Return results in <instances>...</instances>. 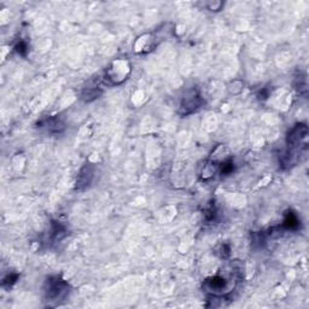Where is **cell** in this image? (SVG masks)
I'll list each match as a JSON object with an SVG mask.
<instances>
[{
	"label": "cell",
	"mask_w": 309,
	"mask_h": 309,
	"mask_svg": "<svg viewBox=\"0 0 309 309\" xmlns=\"http://www.w3.org/2000/svg\"><path fill=\"white\" fill-rule=\"evenodd\" d=\"M93 167L91 164H86L81 170H80V174L77 175V182H76V187L77 188H84L86 186L91 184L93 179Z\"/></svg>",
	"instance_id": "8"
},
{
	"label": "cell",
	"mask_w": 309,
	"mask_h": 309,
	"mask_svg": "<svg viewBox=\"0 0 309 309\" xmlns=\"http://www.w3.org/2000/svg\"><path fill=\"white\" fill-rule=\"evenodd\" d=\"M45 297L47 301H54V302H58V301L64 300L69 293V285L67 281L58 277H51L46 280L44 286Z\"/></svg>",
	"instance_id": "3"
},
{
	"label": "cell",
	"mask_w": 309,
	"mask_h": 309,
	"mask_svg": "<svg viewBox=\"0 0 309 309\" xmlns=\"http://www.w3.org/2000/svg\"><path fill=\"white\" fill-rule=\"evenodd\" d=\"M202 105V98L196 90H191L184 95L180 105V114L188 115L198 109Z\"/></svg>",
	"instance_id": "5"
},
{
	"label": "cell",
	"mask_w": 309,
	"mask_h": 309,
	"mask_svg": "<svg viewBox=\"0 0 309 309\" xmlns=\"http://www.w3.org/2000/svg\"><path fill=\"white\" fill-rule=\"evenodd\" d=\"M230 158V152H228V149L225 146V145L220 144L218 145L214 149V151L212 152V156H210L209 160H212L213 162H215L217 164L220 165L221 163L225 162Z\"/></svg>",
	"instance_id": "9"
},
{
	"label": "cell",
	"mask_w": 309,
	"mask_h": 309,
	"mask_svg": "<svg viewBox=\"0 0 309 309\" xmlns=\"http://www.w3.org/2000/svg\"><path fill=\"white\" fill-rule=\"evenodd\" d=\"M298 226H300V220H298V218L296 217L293 213L289 212L288 214H286V218H284L283 227L286 228V230L293 231V230H297Z\"/></svg>",
	"instance_id": "11"
},
{
	"label": "cell",
	"mask_w": 309,
	"mask_h": 309,
	"mask_svg": "<svg viewBox=\"0 0 309 309\" xmlns=\"http://www.w3.org/2000/svg\"><path fill=\"white\" fill-rule=\"evenodd\" d=\"M132 73V65L127 59H115L105 70V81L110 85H122Z\"/></svg>",
	"instance_id": "1"
},
{
	"label": "cell",
	"mask_w": 309,
	"mask_h": 309,
	"mask_svg": "<svg viewBox=\"0 0 309 309\" xmlns=\"http://www.w3.org/2000/svg\"><path fill=\"white\" fill-rule=\"evenodd\" d=\"M204 6L207 7V10H209V11H220L221 9L223 7V2L222 1H208L205 2Z\"/></svg>",
	"instance_id": "14"
},
{
	"label": "cell",
	"mask_w": 309,
	"mask_h": 309,
	"mask_svg": "<svg viewBox=\"0 0 309 309\" xmlns=\"http://www.w3.org/2000/svg\"><path fill=\"white\" fill-rule=\"evenodd\" d=\"M236 286V280L233 278H225L222 275H213L207 278L203 283L205 291L213 296H226L232 291Z\"/></svg>",
	"instance_id": "2"
},
{
	"label": "cell",
	"mask_w": 309,
	"mask_h": 309,
	"mask_svg": "<svg viewBox=\"0 0 309 309\" xmlns=\"http://www.w3.org/2000/svg\"><path fill=\"white\" fill-rule=\"evenodd\" d=\"M46 126H47V129H49L50 132H54V133L61 132L63 128H64V124H63L59 119H56V117L50 119Z\"/></svg>",
	"instance_id": "12"
},
{
	"label": "cell",
	"mask_w": 309,
	"mask_h": 309,
	"mask_svg": "<svg viewBox=\"0 0 309 309\" xmlns=\"http://www.w3.org/2000/svg\"><path fill=\"white\" fill-rule=\"evenodd\" d=\"M154 46H156V37L150 33H146L137 39L134 44V51L138 54H147Z\"/></svg>",
	"instance_id": "6"
},
{
	"label": "cell",
	"mask_w": 309,
	"mask_h": 309,
	"mask_svg": "<svg viewBox=\"0 0 309 309\" xmlns=\"http://www.w3.org/2000/svg\"><path fill=\"white\" fill-rule=\"evenodd\" d=\"M243 86H244V84L242 81H239V80H237V81H233L232 84H230L228 90H230V92L232 94H239L243 91Z\"/></svg>",
	"instance_id": "13"
},
{
	"label": "cell",
	"mask_w": 309,
	"mask_h": 309,
	"mask_svg": "<svg viewBox=\"0 0 309 309\" xmlns=\"http://www.w3.org/2000/svg\"><path fill=\"white\" fill-rule=\"evenodd\" d=\"M16 50L19 52V54L23 55V56H24V55H26V52H27V45H26V42H23V41L19 42V44L17 45Z\"/></svg>",
	"instance_id": "15"
},
{
	"label": "cell",
	"mask_w": 309,
	"mask_h": 309,
	"mask_svg": "<svg viewBox=\"0 0 309 309\" xmlns=\"http://www.w3.org/2000/svg\"><path fill=\"white\" fill-rule=\"evenodd\" d=\"M218 172V164L213 162L212 160H207L200 165V170H198V175H200L202 182H209L215 174Z\"/></svg>",
	"instance_id": "7"
},
{
	"label": "cell",
	"mask_w": 309,
	"mask_h": 309,
	"mask_svg": "<svg viewBox=\"0 0 309 309\" xmlns=\"http://www.w3.org/2000/svg\"><path fill=\"white\" fill-rule=\"evenodd\" d=\"M100 94H102V90L98 86L85 87L81 93V99L84 102H92V100L97 99Z\"/></svg>",
	"instance_id": "10"
},
{
	"label": "cell",
	"mask_w": 309,
	"mask_h": 309,
	"mask_svg": "<svg viewBox=\"0 0 309 309\" xmlns=\"http://www.w3.org/2000/svg\"><path fill=\"white\" fill-rule=\"evenodd\" d=\"M308 135V127L305 124H297L289 132L288 134V142L289 147L291 150H295L296 147L301 146L303 144V142H306ZM305 145V144H303Z\"/></svg>",
	"instance_id": "4"
}]
</instances>
